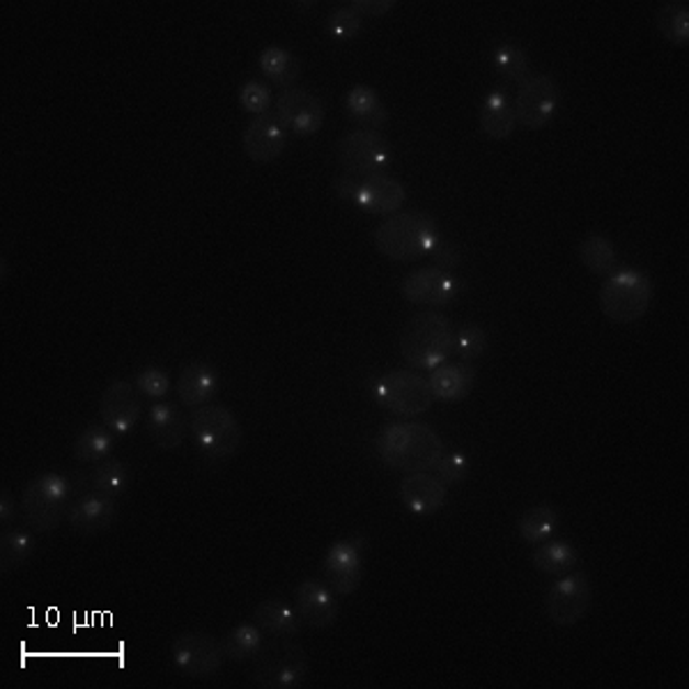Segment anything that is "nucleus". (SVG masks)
<instances>
[{"label": "nucleus", "instance_id": "46", "mask_svg": "<svg viewBox=\"0 0 689 689\" xmlns=\"http://www.w3.org/2000/svg\"><path fill=\"white\" fill-rule=\"evenodd\" d=\"M19 517V508L10 495V489H3V495H0V522H3V527L8 529L10 524L16 522Z\"/></svg>", "mask_w": 689, "mask_h": 689}, {"label": "nucleus", "instance_id": "35", "mask_svg": "<svg viewBox=\"0 0 689 689\" xmlns=\"http://www.w3.org/2000/svg\"><path fill=\"white\" fill-rule=\"evenodd\" d=\"M558 527V512L552 506H533L520 517V538L527 545H540L552 538Z\"/></svg>", "mask_w": 689, "mask_h": 689}, {"label": "nucleus", "instance_id": "40", "mask_svg": "<svg viewBox=\"0 0 689 689\" xmlns=\"http://www.w3.org/2000/svg\"><path fill=\"white\" fill-rule=\"evenodd\" d=\"M239 106L251 115H267L272 109V92L260 81H246L239 88Z\"/></svg>", "mask_w": 689, "mask_h": 689}, {"label": "nucleus", "instance_id": "4", "mask_svg": "<svg viewBox=\"0 0 689 689\" xmlns=\"http://www.w3.org/2000/svg\"><path fill=\"white\" fill-rule=\"evenodd\" d=\"M653 281L642 269L621 267L609 274L600 287V308L617 325H634L642 319L653 302Z\"/></svg>", "mask_w": 689, "mask_h": 689}, {"label": "nucleus", "instance_id": "38", "mask_svg": "<svg viewBox=\"0 0 689 689\" xmlns=\"http://www.w3.org/2000/svg\"><path fill=\"white\" fill-rule=\"evenodd\" d=\"M453 352L466 363L481 359L487 352V331L476 323L462 325L455 334Z\"/></svg>", "mask_w": 689, "mask_h": 689}, {"label": "nucleus", "instance_id": "18", "mask_svg": "<svg viewBox=\"0 0 689 689\" xmlns=\"http://www.w3.org/2000/svg\"><path fill=\"white\" fill-rule=\"evenodd\" d=\"M405 201H407L405 187L398 180L388 178L386 172H380V176H365L359 180L352 203L365 214L393 216L400 212Z\"/></svg>", "mask_w": 689, "mask_h": 689}, {"label": "nucleus", "instance_id": "2", "mask_svg": "<svg viewBox=\"0 0 689 689\" xmlns=\"http://www.w3.org/2000/svg\"><path fill=\"white\" fill-rule=\"evenodd\" d=\"M455 331L451 319L439 310H418L400 331V354L418 371H434L453 354Z\"/></svg>", "mask_w": 689, "mask_h": 689}, {"label": "nucleus", "instance_id": "33", "mask_svg": "<svg viewBox=\"0 0 689 689\" xmlns=\"http://www.w3.org/2000/svg\"><path fill=\"white\" fill-rule=\"evenodd\" d=\"M37 547V540L26 529H5L0 535V568L12 573L26 563Z\"/></svg>", "mask_w": 689, "mask_h": 689}, {"label": "nucleus", "instance_id": "9", "mask_svg": "<svg viewBox=\"0 0 689 689\" xmlns=\"http://www.w3.org/2000/svg\"><path fill=\"white\" fill-rule=\"evenodd\" d=\"M338 163L352 176H380L393 161L388 138L380 129H357L338 140Z\"/></svg>", "mask_w": 689, "mask_h": 689}, {"label": "nucleus", "instance_id": "30", "mask_svg": "<svg viewBox=\"0 0 689 689\" xmlns=\"http://www.w3.org/2000/svg\"><path fill=\"white\" fill-rule=\"evenodd\" d=\"M579 260L596 276H609L619 269L617 246L611 244L605 235H588L579 244Z\"/></svg>", "mask_w": 689, "mask_h": 689}, {"label": "nucleus", "instance_id": "21", "mask_svg": "<svg viewBox=\"0 0 689 689\" xmlns=\"http://www.w3.org/2000/svg\"><path fill=\"white\" fill-rule=\"evenodd\" d=\"M115 517H117L115 499L100 495V492H92V495H86L69 506L67 522L77 533L92 535L111 529Z\"/></svg>", "mask_w": 689, "mask_h": 689}, {"label": "nucleus", "instance_id": "11", "mask_svg": "<svg viewBox=\"0 0 689 689\" xmlns=\"http://www.w3.org/2000/svg\"><path fill=\"white\" fill-rule=\"evenodd\" d=\"M594 602V586L586 573H568L554 581L545 596V613L554 625H577Z\"/></svg>", "mask_w": 689, "mask_h": 689}, {"label": "nucleus", "instance_id": "25", "mask_svg": "<svg viewBox=\"0 0 689 689\" xmlns=\"http://www.w3.org/2000/svg\"><path fill=\"white\" fill-rule=\"evenodd\" d=\"M147 432L161 451H176L184 441V416L168 403H157L147 416Z\"/></svg>", "mask_w": 689, "mask_h": 689}, {"label": "nucleus", "instance_id": "3", "mask_svg": "<svg viewBox=\"0 0 689 689\" xmlns=\"http://www.w3.org/2000/svg\"><path fill=\"white\" fill-rule=\"evenodd\" d=\"M439 239L437 221L426 212L393 214L375 230L377 251L396 262H414L430 256Z\"/></svg>", "mask_w": 689, "mask_h": 689}, {"label": "nucleus", "instance_id": "26", "mask_svg": "<svg viewBox=\"0 0 689 689\" xmlns=\"http://www.w3.org/2000/svg\"><path fill=\"white\" fill-rule=\"evenodd\" d=\"M253 621L272 636H297L302 632L300 611L283 598H269L253 609Z\"/></svg>", "mask_w": 689, "mask_h": 689}, {"label": "nucleus", "instance_id": "31", "mask_svg": "<svg viewBox=\"0 0 689 689\" xmlns=\"http://www.w3.org/2000/svg\"><path fill=\"white\" fill-rule=\"evenodd\" d=\"M655 23L659 35L674 46L685 48L689 44V5L685 0H671V3H664L657 14Z\"/></svg>", "mask_w": 689, "mask_h": 689}, {"label": "nucleus", "instance_id": "6", "mask_svg": "<svg viewBox=\"0 0 689 689\" xmlns=\"http://www.w3.org/2000/svg\"><path fill=\"white\" fill-rule=\"evenodd\" d=\"M191 437L195 447L212 462L230 460L239 447L244 430L237 416L224 405H203L191 414Z\"/></svg>", "mask_w": 689, "mask_h": 689}, {"label": "nucleus", "instance_id": "16", "mask_svg": "<svg viewBox=\"0 0 689 689\" xmlns=\"http://www.w3.org/2000/svg\"><path fill=\"white\" fill-rule=\"evenodd\" d=\"M100 414H102L104 426L113 434L117 437L129 434L138 426L140 414H143L136 388L125 380H113L102 393Z\"/></svg>", "mask_w": 689, "mask_h": 689}, {"label": "nucleus", "instance_id": "24", "mask_svg": "<svg viewBox=\"0 0 689 689\" xmlns=\"http://www.w3.org/2000/svg\"><path fill=\"white\" fill-rule=\"evenodd\" d=\"M481 129L492 140H506L517 129V113L510 94L504 88H495L483 102Z\"/></svg>", "mask_w": 689, "mask_h": 689}, {"label": "nucleus", "instance_id": "37", "mask_svg": "<svg viewBox=\"0 0 689 689\" xmlns=\"http://www.w3.org/2000/svg\"><path fill=\"white\" fill-rule=\"evenodd\" d=\"M90 485H92L94 492H100V495H106V497H113V499L122 497L127 492V485H129L127 464L120 462L117 458H106L92 472Z\"/></svg>", "mask_w": 689, "mask_h": 689}, {"label": "nucleus", "instance_id": "17", "mask_svg": "<svg viewBox=\"0 0 689 689\" xmlns=\"http://www.w3.org/2000/svg\"><path fill=\"white\" fill-rule=\"evenodd\" d=\"M244 153L256 163H272L276 161L285 145H287V129L281 125V120L274 113L253 117L244 129L241 136Z\"/></svg>", "mask_w": 689, "mask_h": 689}, {"label": "nucleus", "instance_id": "22", "mask_svg": "<svg viewBox=\"0 0 689 689\" xmlns=\"http://www.w3.org/2000/svg\"><path fill=\"white\" fill-rule=\"evenodd\" d=\"M478 380L476 368L466 361L441 363L430 371V388L434 400L441 403H462L474 391Z\"/></svg>", "mask_w": 689, "mask_h": 689}, {"label": "nucleus", "instance_id": "15", "mask_svg": "<svg viewBox=\"0 0 689 689\" xmlns=\"http://www.w3.org/2000/svg\"><path fill=\"white\" fill-rule=\"evenodd\" d=\"M325 577L336 596H352L363 579L361 538L338 540L325 556Z\"/></svg>", "mask_w": 689, "mask_h": 689}, {"label": "nucleus", "instance_id": "8", "mask_svg": "<svg viewBox=\"0 0 689 689\" xmlns=\"http://www.w3.org/2000/svg\"><path fill=\"white\" fill-rule=\"evenodd\" d=\"M373 393L382 409L403 418L421 416L430 411L434 403L430 382L414 371L384 373L382 377L375 380Z\"/></svg>", "mask_w": 689, "mask_h": 689}, {"label": "nucleus", "instance_id": "28", "mask_svg": "<svg viewBox=\"0 0 689 689\" xmlns=\"http://www.w3.org/2000/svg\"><path fill=\"white\" fill-rule=\"evenodd\" d=\"M531 561L535 565V571L563 577L577 568L579 554L571 543H563V540H545V543L535 545Z\"/></svg>", "mask_w": 689, "mask_h": 689}, {"label": "nucleus", "instance_id": "12", "mask_svg": "<svg viewBox=\"0 0 689 689\" xmlns=\"http://www.w3.org/2000/svg\"><path fill=\"white\" fill-rule=\"evenodd\" d=\"M172 664L189 678H212L226 659L224 646L207 632H184L172 642Z\"/></svg>", "mask_w": 689, "mask_h": 689}, {"label": "nucleus", "instance_id": "27", "mask_svg": "<svg viewBox=\"0 0 689 689\" xmlns=\"http://www.w3.org/2000/svg\"><path fill=\"white\" fill-rule=\"evenodd\" d=\"M344 111L363 125V129H382L388 122V111L382 97L371 86H354L344 94Z\"/></svg>", "mask_w": 689, "mask_h": 689}, {"label": "nucleus", "instance_id": "41", "mask_svg": "<svg viewBox=\"0 0 689 689\" xmlns=\"http://www.w3.org/2000/svg\"><path fill=\"white\" fill-rule=\"evenodd\" d=\"M434 474L447 487L449 485H458V483H462L466 478V474H470V462H466L462 451L444 453V455H441V460L437 462V466H434Z\"/></svg>", "mask_w": 689, "mask_h": 689}, {"label": "nucleus", "instance_id": "34", "mask_svg": "<svg viewBox=\"0 0 689 689\" xmlns=\"http://www.w3.org/2000/svg\"><path fill=\"white\" fill-rule=\"evenodd\" d=\"M492 65H495L499 77L508 83L522 86L529 79V56L524 48L515 42H501L499 46H495V52H492Z\"/></svg>", "mask_w": 689, "mask_h": 689}, {"label": "nucleus", "instance_id": "20", "mask_svg": "<svg viewBox=\"0 0 689 689\" xmlns=\"http://www.w3.org/2000/svg\"><path fill=\"white\" fill-rule=\"evenodd\" d=\"M400 499L409 512L428 517L437 515L447 506L449 489L437 476L428 472H416L407 474L400 481Z\"/></svg>", "mask_w": 689, "mask_h": 689}, {"label": "nucleus", "instance_id": "23", "mask_svg": "<svg viewBox=\"0 0 689 689\" xmlns=\"http://www.w3.org/2000/svg\"><path fill=\"white\" fill-rule=\"evenodd\" d=\"M218 388V375L205 361H193L180 373L178 398L184 407L199 409L207 405Z\"/></svg>", "mask_w": 689, "mask_h": 689}, {"label": "nucleus", "instance_id": "32", "mask_svg": "<svg viewBox=\"0 0 689 689\" xmlns=\"http://www.w3.org/2000/svg\"><path fill=\"white\" fill-rule=\"evenodd\" d=\"M221 646H224L226 659H233V662H251V659L258 657V653H260L262 646H264L262 628L256 625V623L237 625L235 630H230V632L224 636V642H221Z\"/></svg>", "mask_w": 689, "mask_h": 689}, {"label": "nucleus", "instance_id": "45", "mask_svg": "<svg viewBox=\"0 0 689 689\" xmlns=\"http://www.w3.org/2000/svg\"><path fill=\"white\" fill-rule=\"evenodd\" d=\"M359 180H361V176H352V172H342V176H338L334 182V191H336L338 199L352 203Z\"/></svg>", "mask_w": 689, "mask_h": 689}, {"label": "nucleus", "instance_id": "10", "mask_svg": "<svg viewBox=\"0 0 689 689\" xmlns=\"http://www.w3.org/2000/svg\"><path fill=\"white\" fill-rule=\"evenodd\" d=\"M512 104L517 113V125L533 132L545 129L554 120L561 104L558 83L550 74H533L517 90Z\"/></svg>", "mask_w": 689, "mask_h": 689}, {"label": "nucleus", "instance_id": "14", "mask_svg": "<svg viewBox=\"0 0 689 689\" xmlns=\"http://www.w3.org/2000/svg\"><path fill=\"white\" fill-rule=\"evenodd\" d=\"M274 115L294 136H313L325 125V104L308 90L287 88L276 97Z\"/></svg>", "mask_w": 689, "mask_h": 689}, {"label": "nucleus", "instance_id": "1", "mask_svg": "<svg viewBox=\"0 0 689 689\" xmlns=\"http://www.w3.org/2000/svg\"><path fill=\"white\" fill-rule=\"evenodd\" d=\"M444 453L441 437L430 426L418 421L388 423L377 437L380 460L391 470L405 474L434 472Z\"/></svg>", "mask_w": 689, "mask_h": 689}, {"label": "nucleus", "instance_id": "42", "mask_svg": "<svg viewBox=\"0 0 689 689\" xmlns=\"http://www.w3.org/2000/svg\"><path fill=\"white\" fill-rule=\"evenodd\" d=\"M136 388H138L140 396H145V398L161 400L168 393V388H170V380L161 371V368L150 365V368H145V371H140L136 375Z\"/></svg>", "mask_w": 689, "mask_h": 689}, {"label": "nucleus", "instance_id": "5", "mask_svg": "<svg viewBox=\"0 0 689 689\" xmlns=\"http://www.w3.org/2000/svg\"><path fill=\"white\" fill-rule=\"evenodd\" d=\"M74 483L63 474H42L33 478L21 497L26 524L37 533L56 531L69 512Z\"/></svg>", "mask_w": 689, "mask_h": 689}, {"label": "nucleus", "instance_id": "13", "mask_svg": "<svg viewBox=\"0 0 689 689\" xmlns=\"http://www.w3.org/2000/svg\"><path fill=\"white\" fill-rule=\"evenodd\" d=\"M466 290V283L449 272H441L437 267H423L409 272L403 283L400 292L409 304L416 306H444L451 304L455 297Z\"/></svg>", "mask_w": 689, "mask_h": 689}, {"label": "nucleus", "instance_id": "39", "mask_svg": "<svg viewBox=\"0 0 689 689\" xmlns=\"http://www.w3.org/2000/svg\"><path fill=\"white\" fill-rule=\"evenodd\" d=\"M363 26V19L348 5L336 8L334 12H329L327 21H325V33L338 42H350L354 37H359Z\"/></svg>", "mask_w": 689, "mask_h": 689}, {"label": "nucleus", "instance_id": "19", "mask_svg": "<svg viewBox=\"0 0 689 689\" xmlns=\"http://www.w3.org/2000/svg\"><path fill=\"white\" fill-rule=\"evenodd\" d=\"M297 611L302 623L315 630H325L338 619L336 594L323 579H306L297 588Z\"/></svg>", "mask_w": 689, "mask_h": 689}, {"label": "nucleus", "instance_id": "43", "mask_svg": "<svg viewBox=\"0 0 689 689\" xmlns=\"http://www.w3.org/2000/svg\"><path fill=\"white\" fill-rule=\"evenodd\" d=\"M430 258H432V262H434L437 269H441V272H449V274L453 272V269H458L460 262H462L460 251L455 249V246H453L451 241H447V239H439V241H437V246L432 249Z\"/></svg>", "mask_w": 689, "mask_h": 689}, {"label": "nucleus", "instance_id": "29", "mask_svg": "<svg viewBox=\"0 0 689 689\" xmlns=\"http://www.w3.org/2000/svg\"><path fill=\"white\" fill-rule=\"evenodd\" d=\"M260 69L269 81L285 90L292 88L302 77V63L283 46H267L260 56Z\"/></svg>", "mask_w": 689, "mask_h": 689}, {"label": "nucleus", "instance_id": "7", "mask_svg": "<svg viewBox=\"0 0 689 689\" xmlns=\"http://www.w3.org/2000/svg\"><path fill=\"white\" fill-rule=\"evenodd\" d=\"M253 680L267 689H294L308 678V655L290 636H274L253 659Z\"/></svg>", "mask_w": 689, "mask_h": 689}, {"label": "nucleus", "instance_id": "44", "mask_svg": "<svg viewBox=\"0 0 689 689\" xmlns=\"http://www.w3.org/2000/svg\"><path fill=\"white\" fill-rule=\"evenodd\" d=\"M350 8L363 19H380V16H386L393 8H396V3L393 0H352Z\"/></svg>", "mask_w": 689, "mask_h": 689}, {"label": "nucleus", "instance_id": "36", "mask_svg": "<svg viewBox=\"0 0 689 689\" xmlns=\"http://www.w3.org/2000/svg\"><path fill=\"white\" fill-rule=\"evenodd\" d=\"M113 432L106 426H88L74 439L71 453L79 462H100L113 451Z\"/></svg>", "mask_w": 689, "mask_h": 689}]
</instances>
